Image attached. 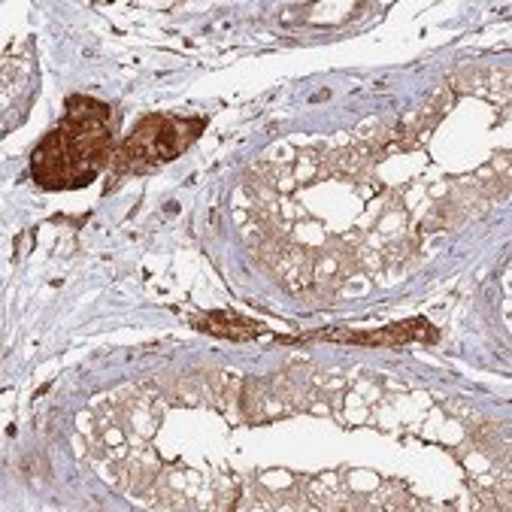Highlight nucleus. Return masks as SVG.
I'll list each match as a JSON object with an SVG mask.
<instances>
[{
	"label": "nucleus",
	"instance_id": "1",
	"mask_svg": "<svg viewBox=\"0 0 512 512\" xmlns=\"http://www.w3.org/2000/svg\"><path fill=\"white\" fill-rule=\"evenodd\" d=\"M113 155V110L94 97H70L64 122L37 146L31 173L49 191L82 188Z\"/></svg>",
	"mask_w": 512,
	"mask_h": 512
},
{
	"label": "nucleus",
	"instance_id": "2",
	"mask_svg": "<svg viewBox=\"0 0 512 512\" xmlns=\"http://www.w3.org/2000/svg\"><path fill=\"white\" fill-rule=\"evenodd\" d=\"M203 131V119H173V116H149L143 119L131 137L116 149L113 164L119 167H158L179 158Z\"/></svg>",
	"mask_w": 512,
	"mask_h": 512
},
{
	"label": "nucleus",
	"instance_id": "3",
	"mask_svg": "<svg viewBox=\"0 0 512 512\" xmlns=\"http://www.w3.org/2000/svg\"><path fill=\"white\" fill-rule=\"evenodd\" d=\"M319 340H334V343H355V346H400L409 340H437V331L425 322V319H409L406 325H391L382 331H370V334H346V331H325L319 334Z\"/></svg>",
	"mask_w": 512,
	"mask_h": 512
},
{
	"label": "nucleus",
	"instance_id": "4",
	"mask_svg": "<svg viewBox=\"0 0 512 512\" xmlns=\"http://www.w3.org/2000/svg\"><path fill=\"white\" fill-rule=\"evenodd\" d=\"M194 328L203 331V334H213V337H228V340H255V337L264 334V328L258 322L243 319V316H234L228 310L194 319Z\"/></svg>",
	"mask_w": 512,
	"mask_h": 512
}]
</instances>
